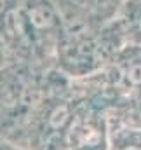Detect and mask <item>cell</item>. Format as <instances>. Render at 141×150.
<instances>
[{
	"label": "cell",
	"mask_w": 141,
	"mask_h": 150,
	"mask_svg": "<svg viewBox=\"0 0 141 150\" xmlns=\"http://www.w3.org/2000/svg\"><path fill=\"white\" fill-rule=\"evenodd\" d=\"M127 80L133 86H141V63H133L127 70Z\"/></svg>",
	"instance_id": "obj_3"
},
{
	"label": "cell",
	"mask_w": 141,
	"mask_h": 150,
	"mask_svg": "<svg viewBox=\"0 0 141 150\" xmlns=\"http://www.w3.org/2000/svg\"><path fill=\"white\" fill-rule=\"evenodd\" d=\"M26 18H28V23H30L35 30H47V28H51V26L54 25V14H52L51 7H47V5H44V4L33 5V7L28 11Z\"/></svg>",
	"instance_id": "obj_1"
},
{
	"label": "cell",
	"mask_w": 141,
	"mask_h": 150,
	"mask_svg": "<svg viewBox=\"0 0 141 150\" xmlns=\"http://www.w3.org/2000/svg\"><path fill=\"white\" fill-rule=\"evenodd\" d=\"M68 117L70 115H68V110L65 107H58L54 112L51 113V119L49 120H51V126L52 127H63V124L68 120Z\"/></svg>",
	"instance_id": "obj_2"
}]
</instances>
